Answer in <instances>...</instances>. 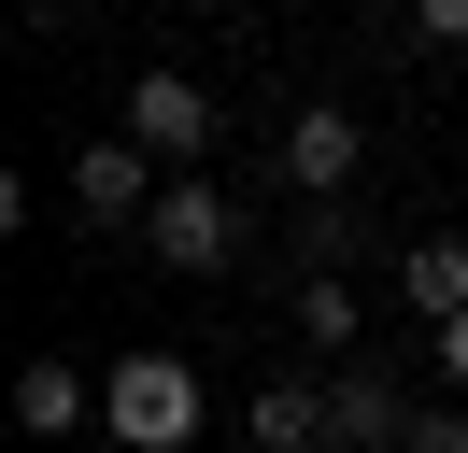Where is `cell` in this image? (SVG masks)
Instances as JSON below:
<instances>
[{"label": "cell", "mask_w": 468, "mask_h": 453, "mask_svg": "<svg viewBox=\"0 0 468 453\" xmlns=\"http://www.w3.org/2000/svg\"><path fill=\"white\" fill-rule=\"evenodd\" d=\"M355 170H369V113L298 100L284 113V184H298V213H313V198H355Z\"/></svg>", "instance_id": "6"}, {"label": "cell", "mask_w": 468, "mask_h": 453, "mask_svg": "<svg viewBox=\"0 0 468 453\" xmlns=\"http://www.w3.org/2000/svg\"><path fill=\"white\" fill-rule=\"evenodd\" d=\"M128 142H143L156 170H213V142H228V100H213L199 71H128Z\"/></svg>", "instance_id": "3"}, {"label": "cell", "mask_w": 468, "mask_h": 453, "mask_svg": "<svg viewBox=\"0 0 468 453\" xmlns=\"http://www.w3.org/2000/svg\"><path fill=\"white\" fill-rule=\"evenodd\" d=\"M58 184H71V213H86V226H128V241H143V226H156V184H171V170H156L128 128H100V142H71V170H58Z\"/></svg>", "instance_id": "4"}, {"label": "cell", "mask_w": 468, "mask_h": 453, "mask_svg": "<svg viewBox=\"0 0 468 453\" xmlns=\"http://www.w3.org/2000/svg\"><path fill=\"white\" fill-rule=\"evenodd\" d=\"M241 439L256 453H326V383H256L241 396Z\"/></svg>", "instance_id": "9"}, {"label": "cell", "mask_w": 468, "mask_h": 453, "mask_svg": "<svg viewBox=\"0 0 468 453\" xmlns=\"http://www.w3.org/2000/svg\"><path fill=\"white\" fill-rule=\"evenodd\" d=\"M411 453H468V396H426L411 411Z\"/></svg>", "instance_id": "12"}, {"label": "cell", "mask_w": 468, "mask_h": 453, "mask_svg": "<svg viewBox=\"0 0 468 453\" xmlns=\"http://www.w3.org/2000/svg\"><path fill=\"white\" fill-rule=\"evenodd\" d=\"M411 411H426V396L398 383V368H326V453H411Z\"/></svg>", "instance_id": "5"}, {"label": "cell", "mask_w": 468, "mask_h": 453, "mask_svg": "<svg viewBox=\"0 0 468 453\" xmlns=\"http://www.w3.org/2000/svg\"><path fill=\"white\" fill-rule=\"evenodd\" d=\"M86 425H100V383L71 354H29V368H15V439H29V453H71Z\"/></svg>", "instance_id": "7"}, {"label": "cell", "mask_w": 468, "mask_h": 453, "mask_svg": "<svg viewBox=\"0 0 468 453\" xmlns=\"http://www.w3.org/2000/svg\"><path fill=\"white\" fill-rule=\"evenodd\" d=\"M156 15H199V0H156Z\"/></svg>", "instance_id": "15"}, {"label": "cell", "mask_w": 468, "mask_h": 453, "mask_svg": "<svg viewBox=\"0 0 468 453\" xmlns=\"http://www.w3.org/2000/svg\"><path fill=\"white\" fill-rule=\"evenodd\" d=\"M398 298H411V326H454L468 311V226H411L398 241Z\"/></svg>", "instance_id": "8"}, {"label": "cell", "mask_w": 468, "mask_h": 453, "mask_svg": "<svg viewBox=\"0 0 468 453\" xmlns=\"http://www.w3.org/2000/svg\"><path fill=\"white\" fill-rule=\"evenodd\" d=\"M411 43H440V57H454V43H468V0H411Z\"/></svg>", "instance_id": "13"}, {"label": "cell", "mask_w": 468, "mask_h": 453, "mask_svg": "<svg viewBox=\"0 0 468 453\" xmlns=\"http://www.w3.org/2000/svg\"><path fill=\"white\" fill-rule=\"evenodd\" d=\"M100 439L114 453H199V354L128 340V354L100 368Z\"/></svg>", "instance_id": "1"}, {"label": "cell", "mask_w": 468, "mask_h": 453, "mask_svg": "<svg viewBox=\"0 0 468 453\" xmlns=\"http://www.w3.org/2000/svg\"><path fill=\"white\" fill-rule=\"evenodd\" d=\"M298 340L355 368V269H298Z\"/></svg>", "instance_id": "10"}, {"label": "cell", "mask_w": 468, "mask_h": 453, "mask_svg": "<svg viewBox=\"0 0 468 453\" xmlns=\"http://www.w3.org/2000/svg\"><path fill=\"white\" fill-rule=\"evenodd\" d=\"M355 255H369V213L355 198H313L298 213V269H355Z\"/></svg>", "instance_id": "11"}, {"label": "cell", "mask_w": 468, "mask_h": 453, "mask_svg": "<svg viewBox=\"0 0 468 453\" xmlns=\"http://www.w3.org/2000/svg\"><path fill=\"white\" fill-rule=\"evenodd\" d=\"M143 255L156 269H241V198L213 184V170H171V184H156V226H143Z\"/></svg>", "instance_id": "2"}, {"label": "cell", "mask_w": 468, "mask_h": 453, "mask_svg": "<svg viewBox=\"0 0 468 453\" xmlns=\"http://www.w3.org/2000/svg\"><path fill=\"white\" fill-rule=\"evenodd\" d=\"M426 354H440V383L468 396V311H454V326H426Z\"/></svg>", "instance_id": "14"}]
</instances>
